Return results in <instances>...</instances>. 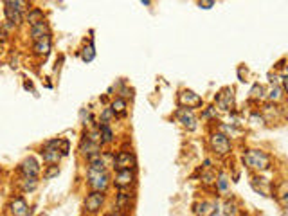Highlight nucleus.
Here are the masks:
<instances>
[{"label":"nucleus","mask_w":288,"mask_h":216,"mask_svg":"<svg viewBox=\"0 0 288 216\" xmlns=\"http://www.w3.org/2000/svg\"><path fill=\"white\" fill-rule=\"evenodd\" d=\"M31 38L33 42H40V40H49L50 38V27L47 22H40V24H36L31 27Z\"/></svg>","instance_id":"14"},{"label":"nucleus","mask_w":288,"mask_h":216,"mask_svg":"<svg viewBox=\"0 0 288 216\" xmlns=\"http://www.w3.org/2000/svg\"><path fill=\"white\" fill-rule=\"evenodd\" d=\"M106 216H128L126 213H123V211H112L110 215H106Z\"/></svg>","instance_id":"36"},{"label":"nucleus","mask_w":288,"mask_h":216,"mask_svg":"<svg viewBox=\"0 0 288 216\" xmlns=\"http://www.w3.org/2000/svg\"><path fill=\"white\" fill-rule=\"evenodd\" d=\"M216 108L224 110V112H229V110L234 108V90L231 87L218 92V96H216Z\"/></svg>","instance_id":"10"},{"label":"nucleus","mask_w":288,"mask_h":216,"mask_svg":"<svg viewBox=\"0 0 288 216\" xmlns=\"http://www.w3.org/2000/svg\"><path fill=\"white\" fill-rule=\"evenodd\" d=\"M216 180V175L213 171H207V173H202V182L204 184H213Z\"/></svg>","instance_id":"34"},{"label":"nucleus","mask_w":288,"mask_h":216,"mask_svg":"<svg viewBox=\"0 0 288 216\" xmlns=\"http://www.w3.org/2000/svg\"><path fill=\"white\" fill-rule=\"evenodd\" d=\"M216 115H218V110H216V107L204 108V113H202V117H204V119H216Z\"/></svg>","instance_id":"32"},{"label":"nucleus","mask_w":288,"mask_h":216,"mask_svg":"<svg viewBox=\"0 0 288 216\" xmlns=\"http://www.w3.org/2000/svg\"><path fill=\"white\" fill-rule=\"evenodd\" d=\"M94 58H96V47H94V42L90 40L89 44L81 49V59H83L85 63H90V61H94Z\"/></svg>","instance_id":"26"},{"label":"nucleus","mask_w":288,"mask_h":216,"mask_svg":"<svg viewBox=\"0 0 288 216\" xmlns=\"http://www.w3.org/2000/svg\"><path fill=\"white\" fill-rule=\"evenodd\" d=\"M112 167L115 171H121V169H137V157H135L134 152H128V150H121L114 155L112 159Z\"/></svg>","instance_id":"4"},{"label":"nucleus","mask_w":288,"mask_h":216,"mask_svg":"<svg viewBox=\"0 0 288 216\" xmlns=\"http://www.w3.org/2000/svg\"><path fill=\"white\" fill-rule=\"evenodd\" d=\"M179 105L180 108H189V110H194V108L204 107V99L200 98L198 94L193 92L191 89H182L179 92Z\"/></svg>","instance_id":"6"},{"label":"nucleus","mask_w":288,"mask_h":216,"mask_svg":"<svg viewBox=\"0 0 288 216\" xmlns=\"http://www.w3.org/2000/svg\"><path fill=\"white\" fill-rule=\"evenodd\" d=\"M173 117L177 119L186 130H189V132L196 130V126H198V117H196V113H194V110H189V108H179V110L173 113Z\"/></svg>","instance_id":"7"},{"label":"nucleus","mask_w":288,"mask_h":216,"mask_svg":"<svg viewBox=\"0 0 288 216\" xmlns=\"http://www.w3.org/2000/svg\"><path fill=\"white\" fill-rule=\"evenodd\" d=\"M135 195L130 189H124V191H119L115 195V211H123L126 213L134 204Z\"/></svg>","instance_id":"12"},{"label":"nucleus","mask_w":288,"mask_h":216,"mask_svg":"<svg viewBox=\"0 0 288 216\" xmlns=\"http://www.w3.org/2000/svg\"><path fill=\"white\" fill-rule=\"evenodd\" d=\"M97 130H99V143L101 146H110L114 144L115 141V133L112 124H97Z\"/></svg>","instance_id":"15"},{"label":"nucleus","mask_w":288,"mask_h":216,"mask_svg":"<svg viewBox=\"0 0 288 216\" xmlns=\"http://www.w3.org/2000/svg\"><path fill=\"white\" fill-rule=\"evenodd\" d=\"M209 148H211V152L214 155H218V157H227L229 153L233 152V143H231V139L227 135H224L222 132H213L211 133V137H209Z\"/></svg>","instance_id":"3"},{"label":"nucleus","mask_w":288,"mask_h":216,"mask_svg":"<svg viewBox=\"0 0 288 216\" xmlns=\"http://www.w3.org/2000/svg\"><path fill=\"white\" fill-rule=\"evenodd\" d=\"M18 171H20L22 177H25V178H38V175H40V162L36 161V157L29 155V157L24 159V161L20 162Z\"/></svg>","instance_id":"9"},{"label":"nucleus","mask_w":288,"mask_h":216,"mask_svg":"<svg viewBox=\"0 0 288 216\" xmlns=\"http://www.w3.org/2000/svg\"><path fill=\"white\" fill-rule=\"evenodd\" d=\"M265 98L270 101V103H279V101H283L285 98V90L281 89V85H270V89L268 92H265Z\"/></svg>","instance_id":"22"},{"label":"nucleus","mask_w":288,"mask_h":216,"mask_svg":"<svg viewBox=\"0 0 288 216\" xmlns=\"http://www.w3.org/2000/svg\"><path fill=\"white\" fill-rule=\"evenodd\" d=\"M108 108L112 110V113L115 115V119H117V117H123V115H126V112H128V101L117 96V98H115L114 101L110 103Z\"/></svg>","instance_id":"20"},{"label":"nucleus","mask_w":288,"mask_h":216,"mask_svg":"<svg viewBox=\"0 0 288 216\" xmlns=\"http://www.w3.org/2000/svg\"><path fill=\"white\" fill-rule=\"evenodd\" d=\"M214 186H216V191L222 195V197H227V193L231 191V180H229V175L225 171H220L216 175V180H214Z\"/></svg>","instance_id":"18"},{"label":"nucleus","mask_w":288,"mask_h":216,"mask_svg":"<svg viewBox=\"0 0 288 216\" xmlns=\"http://www.w3.org/2000/svg\"><path fill=\"white\" fill-rule=\"evenodd\" d=\"M4 4H7L9 5V7H13V9H16L18 11V13H22V15H24V11L25 9H29V7H27V2H22V0H13V2H4Z\"/></svg>","instance_id":"31"},{"label":"nucleus","mask_w":288,"mask_h":216,"mask_svg":"<svg viewBox=\"0 0 288 216\" xmlns=\"http://www.w3.org/2000/svg\"><path fill=\"white\" fill-rule=\"evenodd\" d=\"M248 121H250L252 124H261V123L265 121V119H263V115H261V113L258 112V110H254V112L250 113V117H248Z\"/></svg>","instance_id":"33"},{"label":"nucleus","mask_w":288,"mask_h":216,"mask_svg":"<svg viewBox=\"0 0 288 216\" xmlns=\"http://www.w3.org/2000/svg\"><path fill=\"white\" fill-rule=\"evenodd\" d=\"M114 121H115V115L112 113V110H110V108H104L99 115V124H112Z\"/></svg>","instance_id":"28"},{"label":"nucleus","mask_w":288,"mask_h":216,"mask_svg":"<svg viewBox=\"0 0 288 216\" xmlns=\"http://www.w3.org/2000/svg\"><path fill=\"white\" fill-rule=\"evenodd\" d=\"M50 51V38L49 40H40V42H35L33 44V53L36 56H47Z\"/></svg>","instance_id":"25"},{"label":"nucleus","mask_w":288,"mask_h":216,"mask_svg":"<svg viewBox=\"0 0 288 216\" xmlns=\"http://www.w3.org/2000/svg\"><path fill=\"white\" fill-rule=\"evenodd\" d=\"M243 164L248 167V169H252V171H268L270 169V164H272V159L268 155L267 152L263 150H256V148H250L247 152L243 153Z\"/></svg>","instance_id":"1"},{"label":"nucleus","mask_w":288,"mask_h":216,"mask_svg":"<svg viewBox=\"0 0 288 216\" xmlns=\"http://www.w3.org/2000/svg\"><path fill=\"white\" fill-rule=\"evenodd\" d=\"M101 148L103 146H101L99 143H94V141H90V139H87L83 135L80 141V146H78V152H80L85 159H89V157H92V155H97V153L103 152Z\"/></svg>","instance_id":"11"},{"label":"nucleus","mask_w":288,"mask_h":216,"mask_svg":"<svg viewBox=\"0 0 288 216\" xmlns=\"http://www.w3.org/2000/svg\"><path fill=\"white\" fill-rule=\"evenodd\" d=\"M83 206H85V211L89 213V215H97L104 206V193L90 191L89 195L85 197Z\"/></svg>","instance_id":"8"},{"label":"nucleus","mask_w":288,"mask_h":216,"mask_svg":"<svg viewBox=\"0 0 288 216\" xmlns=\"http://www.w3.org/2000/svg\"><path fill=\"white\" fill-rule=\"evenodd\" d=\"M42 157H44V162L45 164H49V166H52V164H58V162L63 159V155H61L58 150H54V148H49V146H45L42 148Z\"/></svg>","instance_id":"17"},{"label":"nucleus","mask_w":288,"mask_h":216,"mask_svg":"<svg viewBox=\"0 0 288 216\" xmlns=\"http://www.w3.org/2000/svg\"><path fill=\"white\" fill-rule=\"evenodd\" d=\"M112 184L119 191L134 187L137 184V169H121V171H115L114 178H112Z\"/></svg>","instance_id":"5"},{"label":"nucleus","mask_w":288,"mask_h":216,"mask_svg":"<svg viewBox=\"0 0 288 216\" xmlns=\"http://www.w3.org/2000/svg\"><path fill=\"white\" fill-rule=\"evenodd\" d=\"M24 20L31 25V27L36 24H40V22H44L45 20L44 9H40V7H29V11L24 15Z\"/></svg>","instance_id":"21"},{"label":"nucleus","mask_w":288,"mask_h":216,"mask_svg":"<svg viewBox=\"0 0 288 216\" xmlns=\"http://www.w3.org/2000/svg\"><path fill=\"white\" fill-rule=\"evenodd\" d=\"M87 184L90 191L106 193L108 187L112 186V177L106 169H89L87 167Z\"/></svg>","instance_id":"2"},{"label":"nucleus","mask_w":288,"mask_h":216,"mask_svg":"<svg viewBox=\"0 0 288 216\" xmlns=\"http://www.w3.org/2000/svg\"><path fill=\"white\" fill-rule=\"evenodd\" d=\"M211 216H222V209H220V204L216 206V209H214V211L211 213Z\"/></svg>","instance_id":"37"},{"label":"nucleus","mask_w":288,"mask_h":216,"mask_svg":"<svg viewBox=\"0 0 288 216\" xmlns=\"http://www.w3.org/2000/svg\"><path fill=\"white\" fill-rule=\"evenodd\" d=\"M4 15H5V22H9V24H13V25H18L22 20H24V15H22V13H18L16 9L9 7L7 4H4Z\"/></svg>","instance_id":"23"},{"label":"nucleus","mask_w":288,"mask_h":216,"mask_svg":"<svg viewBox=\"0 0 288 216\" xmlns=\"http://www.w3.org/2000/svg\"><path fill=\"white\" fill-rule=\"evenodd\" d=\"M252 187L259 193V195H263V197H270V189H272V184H270V180H267V178L254 175V177H252Z\"/></svg>","instance_id":"19"},{"label":"nucleus","mask_w":288,"mask_h":216,"mask_svg":"<svg viewBox=\"0 0 288 216\" xmlns=\"http://www.w3.org/2000/svg\"><path fill=\"white\" fill-rule=\"evenodd\" d=\"M20 187H22V191L25 193H31V191H35L36 187H38V178H22L20 180Z\"/></svg>","instance_id":"27"},{"label":"nucleus","mask_w":288,"mask_h":216,"mask_svg":"<svg viewBox=\"0 0 288 216\" xmlns=\"http://www.w3.org/2000/svg\"><path fill=\"white\" fill-rule=\"evenodd\" d=\"M265 98V89H263V85H259L256 83L250 89V99H263Z\"/></svg>","instance_id":"30"},{"label":"nucleus","mask_w":288,"mask_h":216,"mask_svg":"<svg viewBox=\"0 0 288 216\" xmlns=\"http://www.w3.org/2000/svg\"><path fill=\"white\" fill-rule=\"evenodd\" d=\"M216 206H218V202H211V200L196 202L193 207V213L196 216H211V213L216 209Z\"/></svg>","instance_id":"16"},{"label":"nucleus","mask_w":288,"mask_h":216,"mask_svg":"<svg viewBox=\"0 0 288 216\" xmlns=\"http://www.w3.org/2000/svg\"><path fill=\"white\" fill-rule=\"evenodd\" d=\"M2 36H4V31L0 29V40H2Z\"/></svg>","instance_id":"38"},{"label":"nucleus","mask_w":288,"mask_h":216,"mask_svg":"<svg viewBox=\"0 0 288 216\" xmlns=\"http://www.w3.org/2000/svg\"><path fill=\"white\" fill-rule=\"evenodd\" d=\"M60 175V166L58 164H52V166H47V169L44 171V178L45 180H50V178H54Z\"/></svg>","instance_id":"29"},{"label":"nucleus","mask_w":288,"mask_h":216,"mask_svg":"<svg viewBox=\"0 0 288 216\" xmlns=\"http://www.w3.org/2000/svg\"><path fill=\"white\" fill-rule=\"evenodd\" d=\"M200 7V9H211V7H214V0H209V2H202V0H200L198 4H196Z\"/></svg>","instance_id":"35"},{"label":"nucleus","mask_w":288,"mask_h":216,"mask_svg":"<svg viewBox=\"0 0 288 216\" xmlns=\"http://www.w3.org/2000/svg\"><path fill=\"white\" fill-rule=\"evenodd\" d=\"M9 213H11V216H31L29 204H27L22 197L13 198L9 204Z\"/></svg>","instance_id":"13"},{"label":"nucleus","mask_w":288,"mask_h":216,"mask_svg":"<svg viewBox=\"0 0 288 216\" xmlns=\"http://www.w3.org/2000/svg\"><path fill=\"white\" fill-rule=\"evenodd\" d=\"M220 209H222V216H240V207L234 200H225Z\"/></svg>","instance_id":"24"}]
</instances>
